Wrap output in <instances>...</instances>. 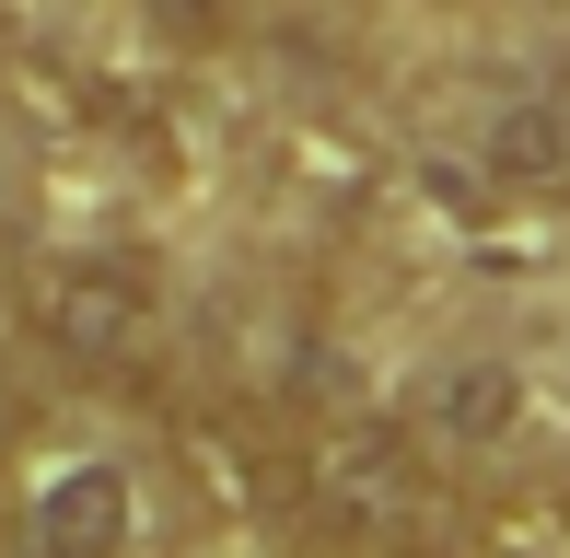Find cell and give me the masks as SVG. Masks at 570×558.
<instances>
[{
  "mask_svg": "<svg viewBox=\"0 0 570 558\" xmlns=\"http://www.w3.org/2000/svg\"><path fill=\"white\" fill-rule=\"evenodd\" d=\"M478 558H570V466H535V477H501L478 500Z\"/></svg>",
  "mask_w": 570,
  "mask_h": 558,
  "instance_id": "52a82bcc",
  "label": "cell"
},
{
  "mask_svg": "<svg viewBox=\"0 0 570 558\" xmlns=\"http://www.w3.org/2000/svg\"><path fill=\"white\" fill-rule=\"evenodd\" d=\"M524 372L512 361H443L431 372V396H420V442L431 454H501L512 430H524Z\"/></svg>",
  "mask_w": 570,
  "mask_h": 558,
  "instance_id": "8992f818",
  "label": "cell"
},
{
  "mask_svg": "<svg viewBox=\"0 0 570 558\" xmlns=\"http://www.w3.org/2000/svg\"><path fill=\"white\" fill-rule=\"evenodd\" d=\"M128 12L164 23L175 47H222V36H233V0H128Z\"/></svg>",
  "mask_w": 570,
  "mask_h": 558,
  "instance_id": "ba28073f",
  "label": "cell"
},
{
  "mask_svg": "<svg viewBox=\"0 0 570 558\" xmlns=\"http://www.w3.org/2000/svg\"><path fill=\"white\" fill-rule=\"evenodd\" d=\"M175 477H187L198 512H222V524L292 512V442H279L245 396H233V408H187V419H175Z\"/></svg>",
  "mask_w": 570,
  "mask_h": 558,
  "instance_id": "277c9868",
  "label": "cell"
},
{
  "mask_svg": "<svg viewBox=\"0 0 570 558\" xmlns=\"http://www.w3.org/2000/svg\"><path fill=\"white\" fill-rule=\"evenodd\" d=\"M23 338H36L59 372H82V385H140V372H164V349H175L164 268L117 257V245L36 257L23 268Z\"/></svg>",
  "mask_w": 570,
  "mask_h": 558,
  "instance_id": "7a4b0ae2",
  "label": "cell"
},
{
  "mask_svg": "<svg viewBox=\"0 0 570 558\" xmlns=\"http://www.w3.org/2000/svg\"><path fill=\"white\" fill-rule=\"evenodd\" d=\"M23 454H36V396H23L12 372H0V489L23 477Z\"/></svg>",
  "mask_w": 570,
  "mask_h": 558,
  "instance_id": "9c48e42d",
  "label": "cell"
},
{
  "mask_svg": "<svg viewBox=\"0 0 570 558\" xmlns=\"http://www.w3.org/2000/svg\"><path fill=\"white\" fill-rule=\"evenodd\" d=\"M478 187L489 198H570V93H501L478 129Z\"/></svg>",
  "mask_w": 570,
  "mask_h": 558,
  "instance_id": "5b68a950",
  "label": "cell"
},
{
  "mask_svg": "<svg viewBox=\"0 0 570 558\" xmlns=\"http://www.w3.org/2000/svg\"><path fill=\"white\" fill-rule=\"evenodd\" d=\"M292 524H315L338 558H443L454 547L443 454L384 408H326L292 442Z\"/></svg>",
  "mask_w": 570,
  "mask_h": 558,
  "instance_id": "6da1fadb",
  "label": "cell"
},
{
  "mask_svg": "<svg viewBox=\"0 0 570 558\" xmlns=\"http://www.w3.org/2000/svg\"><path fill=\"white\" fill-rule=\"evenodd\" d=\"M12 536H23V558H128L140 547V477L117 454H59V466L23 477Z\"/></svg>",
  "mask_w": 570,
  "mask_h": 558,
  "instance_id": "3957f363",
  "label": "cell"
}]
</instances>
